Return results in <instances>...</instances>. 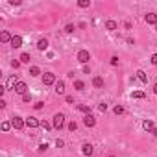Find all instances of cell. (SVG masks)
<instances>
[{"label": "cell", "mask_w": 157, "mask_h": 157, "mask_svg": "<svg viewBox=\"0 0 157 157\" xmlns=\"http://www.w3.org/2000/svg\"><path fill=\"white\" fill-rule=\"evenodd\" d=\"M52 126L56 128V129H61V128H63V126H65V115H63V113H57L56 117H54Z\"/></svg>", "instance_id": "obj_1"}, {"label": "cell", "mask_w": 157, "mask_h": 157, "mask_svg": "<svg viewBox=\"0 0 157 157\" xmlns=\"http://www.w3.org/2000/svg\"><path fill=\"white\" fill-rule=\"evenodd\" d=\"M43 83H44V85H56V74L46 72L44 76H43Z\"/></svg>", "instance_id": "obj_2"}, {"label": "cell", "mask_w": 157, "mask_h": 157, "mask_svg": "<svg viewBox=\"0 0 157 157\" xmlns=\"http://www.w3.org/2000/svg\"><path fill=\"white\" fill-rule=\"evenodd\" d=\"M89 59H91V56H89V52L87 50H80L78 52V61H80V63H89Z\"/></svg>", "instance_id": "obj_3"}, {"label": "cell", "mask_w": 157, "mask_h": 157, "mask_svg": "<svg viewBox=\"0 0 157 157\" xmlns=\"http://www.w3.org/2000/svg\"><path fill=\"white\" fill-rule=\"evenodd\" d=\"M11 126L15 128V129H22V128L26 126V120H22L20 117H15V118L11 120Z\"/></svg>", "instance_id": "obj_4"}, {"label": "cell", "mask_w": 157, "mask_h": 157, "mask_svg": "<svg viewBox=\"0 0 157 157\" xmlns=\"http://www.w3.org/2000/svg\"><path fill=\"white\" fill-rule=\"evenodd\" d=\"M26 91H28V85H26L24 81H19V83L15 85V92H19V94H22V96H24V94H26Z\"/></svg>", "instance_id": "obj_5"}, {"label": "cell", "mask_w": 157, "mask_h": 157, "mask_svg": "<svg viewBox=\"0 0 157 157\" xmlns=\"http://www.w3.org/2000/svg\"><path fill=\"white\" fill-rule=\"evenodd\" d=\"M83 124H85L87 128H92L94 124H96V118H94L92 115H85V118H83Z\"/></svg>", "instance_id": "obj_6"}, {"label": "cell", "mask_w": 157, "mask_h": 157, "mask_svg": "<svg viewBox=\"0 0 157 157\" xmlns=\"http://www.w3.org/2000/svg\"><path fill=\"white\" fill-rule=\"evenodd\" d=\"M11 46H13V48H20V46H22V37H20V35H13Z\"/></svg>", "instance_id": "obj_7"}, {"label": "cell", "mask_w": 157, "mask_h": 157, "mask_svg": "<svg viewBox=\"0 0 157 157\" xmlns=\"http://www.w3.org/2000/svg\"><path fill=\"white\" fill-rule=\"evenodd\" d=\"M26 126H28V128H37V126H41V122L37 120V118H33V117H30V118H26Z\"/></svg>", "instance_id": "obj_8"}, {"label": "cell", "mask_w": 157, "mask_h": 157, "mask_svg": "<svg viewBox=\"0 0 157 157\" xmlns=\"http://www.w3.org/2000/svg\"><path fill=\"white\" fill-rule=\"evenodd\" d=\"M11 39H13V35H9V32H2L0 33V41H2V43H11Z\"/></svg>", "instance_id": "obj_9"}, {"label": "cell", "mask_w": 157, "mask_h": 157, "mask_svg": "<svg viewBox=\"0 0 157 157\" xmlns=\"http://www.w3.org/2000/svg\"><path fill=\"white\" fill-rule=\"evenodd\" d=\"M81 153L87 155V157H91V155H92V146H91V144H83V148H81Z\"/></svg>", "instance_id": "obj_10"}, {"label": "cell", "mask_w": 157, "mask_h": 157, "mask_svg": "<svg viewBox=\"0 0 157 157\" xmlns=\"http://www.w3.org/2000/svg\"><path fill=\"white\" fill-rule=\"evenodd\" d=\"M146 22L157 26V15H155V13H148V15H146Z\"/></svg>", "instance_id": "obj_11"}, {"label": "cell", "mask_w": 157, "mask_h": 157, "mask_svg": "<svg viewBox=\"0 0 157 157\" xmlns=\"http://www.w3.org/2000/svg\"><path fill=\"white\" fill-rule=\"evenodd\" d=\"M37 48H39L41 52H43V50H46V48H48V41H46V39H39V43H37Z\"/></svg>", "instance_id": "obj_12"}, {"label": "cell", "mask_w": 157, "mask_h": 157, "mask_svg": "<svg viewBox=\"0 0 157 157\" xmlns=\"http://www.w3.org/2000/svg\"><path fill=\"white\" fill-rule=\"evenodd\" d=\"M56 92L57 94H65V83L63 81H56Z\"/></svg>", "instance_id": "obj_13"}, {"label": "cell", "mask_w": 157, "mask_h": 157, "mask_svg": "<svg viewBox=\"0 0 157 157\" xmlns=\"http://www.w3.org/2000/svg\"><path fill=\"white\" fill-rule=\"evenodd\" d=\"M19 83V81H17V76H11L9 80H8V85H6V91H8V89H11V87H15Z\"/></svg>", "instance_id": "obj_14"}, {"label": "cell", "mask_w": 157, "mask_h": 157, "mask_svg": "<svg viewBox=\"0 0 157 157\" xmlns=\"http://www.w3.org/2000/svg\"><path fill=\"white\" fill-rule=\"evenodd\" d=\"M105 28H107L109 32H115V30H117V22H115V20H107V22H105Z\"/></svg>", "instance_id": "obj_15"}, {"label": "cell", "mask_w": 157, "mask_h": 157, "mask_svg": "<svg viewBox=\"0 0 157 157\" xmlns=\"http://www.w3.org/2000/svg\"><path fill=\"white\" fill-rule=\"evenodd\" d=\"M142 128H144L146 131H152V129H153V122L152 120H144V122H142Z\"/></svg>", "instance_id": "obj_16"}, {"label": "cell", "mask_w": 157, "mask_h": 157, "mask_svg": "<svg viewBox=\"0 0 157 157\" xmlns=\"http://www.w3.org/2000/svg\"><path fill=\"white\" fill-rule=\"evenodd\" d=\"M137 78L142 81V83H146V81H148V76H146V72H144V70H139V72H137Z\"/></svg>", "instance_id": "obj_17"}, {"label": "cell", "mask_w": 157, "mask_h": 157, "mask_svg": "<svg viewBox=\"0 0 157 157\" xmlns=\"http://www.w3.org/2000/svg\"><path fill=\"white\" fill-rule=\"evenodd\" d=\"M74 89H78V91H83V89H85V83H83L81 80H76V81H74Z\"/></svg>", "instance_id": "obj_18"}, {"label": "cell", "mask_w": 157, "mask_h": 157, "mask_svg": "<svg viewBox=\"0 0 157 157\" xmlns=\"http://www.w3.org/2000/svg\"><path fill=\"white\" fill-rule=\"evenodd\" d=\"M92 85H94V87H102V85H104V80H102L100 76H96V78L92 80Z\"/></svg>", "instance_id": "obj_19"}, {"label": "cell", "mask_w": 157, "mask_h": 157, "mask_svg": "<svg viewBox=\"0 0 157 157\" xmlns=\"http://www.w3.org/2000/svg\"><path fill=\"white\" fill-rule=\"evenodd\" d=\"M131 96H133V98H137V100H142V98H144V96H146V94H144V92H142V91H135V92L131 94Z\"/></svg>", "instance_id": "obj_20"}, {"label": "cell", "mask_w": 157, "mask_h": 157, "mask_svg": "<svg viewBox=\"0 0 157 157\" xmlns=\"http://www.w3.org/2000/svg\"><path fill=\"white\" fill-rule=\"evenodd\" d=\"M41 70H39V67H32L30 69V76H39Z\"/></svg>", "instance_id": "obj_21"}, {"label": "cell", "mask_w": 157, "mask_h": 157, "mask_svg": "<svg viewBox=\"0 0 157 157\" xmlns=\"http://www.w3.org/2000/svg\"><path fill=\"white\" fill-rule=\"evenodd\" d=\"M78 109H80L81 113H87V115H91V107H89V105H78Z\"/></svg>", "instance_id": "obj_22"}, {"label": "cell", "mask_w": 157, "mask_h": 157, "mask_svg": "<svg viewBox=\"0 0 157 157\" xmlns=\"http://www.w3.org/2000/svg\"><path fill=\"white\" fill-rule=\"evenodd\" d=\"M30 59H32V57H30V54H26V52L22 54V56H20V61H22V63H30Z\"/></svg>", "instance_id": "obj_23"}, {"label": "cell", "mask_w": 157, "mask_h": 157, "mask_svg": "<svg viewBox=\"0 0 157 157\" xmlns=\"http://www.w3.org/2000/svg\"><path fill=\"white\" fill-rule=\"evenodd\" d=\"M78 6H80V8H89V6H91V2H89V0H80Z\"/></svg>", "instance_id": "obj_24"}, {"label": "cell", "mask_w": 157, "mask_h": 157, "mask_svg": "<svg viewBox=\"0 0 157 157\" xmlns=\"http://www.w3.org/2000/svg\"><path fill=\"white\" fill-rule=\"evenodd\" d=\"M113 111H115V115H122V113H124V107H122V105H117Z\"/></svg>", "instance_id": "obj_25"}, {"label": "cell", "mask_w": 157, "mask_h": 157, "mask_svg": "<svg viewBox=\"0 0 157 157\" xmlns=\"http://www.w3.org/2000/svg\"><path fill=\"white\" fill-rule=\"evenodd\" d=\"M74 30H76V28H74V24H67V28H65V32H67V33H72Z\"/></svg>", "instance_id": "obj_26"}, {"label": "cell", "mask_w": 157, "mask_h": 157, "mask_svg": "<svg viewBox=\"0 0 157 157\" xmlns=\"http://www.w3.org/2000/svg\"><path fill=\"white\" fill-rule=\"evenodd\" d=\"M9 128H11V124H9V122H2V131H8Z\"/></svg>", "instance_id": "obj_27"}, {"label": "cell", "mask_w": 157, "mask_h": 157, "mask_svg": "<svg viewBox=\"0 0 157 157\" xmlns=\"http://www.w3.org/2000/svg\"><path fill=\"white\" fill-rule=\"evenodd\" d=\"M76 128H78V124H76V122H70V124H69V129H70V131H76Z\"/></svg>", "instance_id": "obj_28"}, {"label": "cell", "mask_w": 157, "mask_h": 157, "mask_svg": "<svg viewBox=\"0 0 157 157\" xmlns=\"http://www.w3.org/2000/svg\"><path fill=\"white\" fill-rule=\"evenodd\" d=\"M111 65H113V67H117V65H118V57H117V56H113V57H111Z\"/></svg>", "instance_id": "obj_29"}, {"label": "cell", "mask_w": 157, "mask_h": 157, "mask_svg": "<svg viewBox=\"0 0 157 157\" xmlns=\"http://www.w3.org/2000/svg\"><path fill=\"white\" fill-rule=\"evenodd\" d=\"M11 67H13V69H19V67H20V61H15V59H13V61H11Z\"/></svg>", "instance_id": "obj_30"}, {"label": "cell", "mask_w": 157, "mask_h": 157, "mask_svg": "<svg viewBox=\"0 0 157 157\" xmlns=\"http://www.w3.org/2000/svg\"><path fill=\"white\" fill-rule=\"evenodd\" d=\"M46 148H48V144H46V142H43V144H39V152H44Z\"/></svg>", "instance_id": "obj_31"}, {"label": "cell", "mask_w": 157, "mask_h": 157, "mask_svg": "<svg viewBox=\"0 0 157 157\" xmlns=\"http://www.w3.org/2000/svg\"><path fill=\"white\" fill-rule=\"evenodd\" d=\"M150 61H152V65H157V54H153V56L150 57Z\"/></svg>", "instance_id": "obj_32"}, {"label": "cell", "mask_w": 157, "mask_h": 157, "mask_svg": "<svg viewBox=\"0 0 157 157\" xmlns=\"http://www.w3.org/2000/svg\"><path fill=\"white\" fill-rule=\"evenodd\" d=\"M41 126H43L44 129H50V128H52V126L48 124V122H44V120H43V122H41Z\"/></svg>", "instance_id": "obj_33"}, {"label": "cell", "mask_w": 157, "mask_h": 157, "mask_svg": "<svg viewBox=\"0 0 157 157\" xmlns=\"http://www.w3.org/2000/svg\"><path fill=\"white\" fill-rule=\"evenodd\" d=\"M43 105H44V104H43V102H37V104H35V105H33V107H35V109H37V111H39V109H43Z\"/></svg>", "instance_id": "obj_34"}, {"label": "cell", "mask_w": 157, "mask_h": 157, "mask_svg": "<svg viewBox=\"0 0 157 157\" xmlns=\"http://www.w3.org/2000/svg\"><path fill=\"white\" fill-rule=\"evenodd\" d=\"M98 109H100V111H102V113H104V111H105V109H107V104H100V105H98Z\"/></svg>", "instance_id": "obj_35"}, {"label": "cell", "mask_w": 157, "mask_h": 157, "mask_svg": "<svg viewBox=\"0 0 157 157\" xmlns=\"http://www.w3.org/2000/svg\"><path fill=\"white\" fill-rule=\"evenodd\" d=\"M63 144H65V142L61 141V139H57V141H56V146H57V148H61V146H63Z\"/></svg>", "instance_id": "obj_36"}, {"label": "cell", "mask_w": 157, "mask_h": 157, "mask_svg": "<svg viewBox=\"0 0 157 157\" xmlns=\"http://www.w3.org/2000/svg\"><path fill=\"white\" fill-rule=\"evenodd\" d=\"M22 100H24V102H30V100H32V96H30V94H24Z\"/></svg>", "instance_id": "obj_37"}, {"label": "cell", "mask_w": 157, "mask_h": 157, "mask_svg": "<svg viewBox=\"0 0 157 157\" xmlns=\"http://www.w3.org/2000/svg\"><path fill=\"white\" fill-rule=\"evenodd\" d=\"M83 72H85V74H91V69H89V67L85 65V67H83Z\"/></svg>", "instance_id": "obj_38"}, {"label": "cell", "mask_w": 157, "mask_h": 157, "mask_svg": "<svg viewBox=\"0 0 157 157\" xmlns=\"http://www.w3.org/2000/svg\"><path fill=\"white\" fill-rule=\"evenodd\" d=\"M152 135H155V137H157V128H153V129H152Z\"/></svg>", "instance_id": "obj_39"}, {"label": "cell", "mask_w": 157, "mask_h": 157, "mask_svg": "<svg viewBox=\"0 0 157 157\" xmlns=\"http://www.w3.org/2000/svg\"><path fill=\"white\" fill-rule=\"evenodd\" d=\"M153 92H155V94H157V83H155V85H153Z\"/></svg>", "instance_id": "obj_40"}, {"label": "cell", "mask_w": 157, "mask_h": 157, "mask_svg": "<svg viewBox=\"0 0 157 157\" xmlns=\"http://www.w3.org/2000/svg\"><path fill=\"white\" fill-rule=\"evenodd\" d=\"M109 157H115V155H109Z\"/></svg>", "instance_id": "obj_41"}]
</instances>
